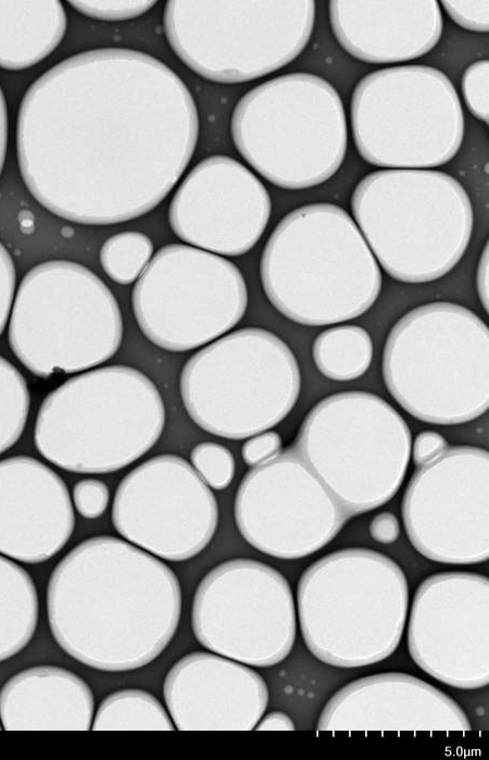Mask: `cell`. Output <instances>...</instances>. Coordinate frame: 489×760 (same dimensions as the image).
<instances>
[{
  "label": "cell",
  "mask_w": 489,
  "mask_h": 760,
  "mask_svg": "<svg viewBox=\"0 0 489 760\" xmlns=\"http://www.w3.org/2000/svg\"><path fill=\"white\" fill-rule=\"evenodd\" d=\"M199 115L180 77L125 48L74 54L26 90L16 152L33 197L79 224L110 225L153 210L197 146Z\"/></svg>",
  "instance_id": "obj_1"
},
{
  "label": "cell",
  "mask_w": 489,
  "mask_h": 760,
  "mask_svg": "<svg viewBox=\"0 0 489 760\" xmlns=\"http://www.w3.org/2000/svg\"><path fill=\"white\" fill-rule=\"evenodd\" d=\"M47 612L58 645L96 670L124 672L156 659L174 637L181 590L155 557L112 536L88 538L57 564Z\"/></svg>",
  "instance_id": "obj_2"
},
{
  "label": "cell",
  "mask_w": 489,
  "mask_h": 760,
  "mask_svg": "<svg viewBox=\"0 0 489 760\" xmlns=\"http://www.w3.org/2000/svg\"><path fill=\"white\" fill-rule=\"evenodd\" d=\"M261 279L289 320L322 326L355 319L381 289L378 263L352 217L333 203L288 213L263 250Z\"/></svg>",
  "instance_id": "obj_3"
},
{
  "label": "cell",
  "mask_w": 489,
  "mask_h": 760,
  "mask_svg": "<svg viewBox=\"0 0 489 760\" xmlns=\"http://www.w3.org/2000/svg\"><path fill=\"white\" fill-rule=\"evenodd\" d=\"M305 646L336 668L380 662L398 648L409 611V586L389 557L344 548L312 563L297 589Z\"/></svg>",
  "instance_id": "obj_4"
},
{
  "label": "cell",
  "mask_w": 489,
  "mask_h": 760,
  "mask_svg": "<svg viewBox=\"0 0 489 760\" xmlns=\"http://www.w3.org/2000/svg\"><path fill=\"white\" fill-rule=\"evenodd\" d=\"M351 208L365 241L397 281L426 283L449 273L473 231V208L463 186L432 170L389 169L356 185Z\"/></svg>",
  "instance_id": "obj_5"
},
{
  "label": "cell",
  "mask_w": 489,
  "mask_h": 760,
  "mask_svg": "<svg viewBox=\"0 0 489 760\" xmlns=\"http://www.w3.org/2000/svg\"><path fill=\"white\" fill-rule=\"evenodd\" d=\"M165 409L155 385L125 365L76 375L42 401L35 445L51 463L76 473L117 471L156 443Z\"/></svg>",
  "instance_id": "obj_6"
},
{
  "label": "cell",
  "mask_w": 489,
  "mask_h": 760,
  "mask_svg": "<svg viewBox=\"0 0 489 760\" xmlns=\"http://www.w3.org/2000/svg\"><path fill=\"white\" fill-rule=\"evenodd\" d=\"M383 375L414 418L439 425L472 421L489 407L488 327L456 303L417 307L391 328Z\"/></svg>",
  "instance_id": "obj_7"
},
{
  "label": "cell",
  "mask_w": 489,
  "mask_h": 760,
  "mask_svg": "<svg viewBox=\"0 0 489 760\" xmlns=\"http://www.w3.org/2000/svg\"><path fill=\"white\" fill-rule=\"evenodd\" d=\"M242 158L265 179L285 189H304L329 179L347 151L343 103L326 79L289 73L249 90L230 123Z\"/></svg>",
  "instance_id": "obj_8"
},
{
  "label": "cell",
  "mask_w": 489,
  "mask_h": 760,
  "mask_svg": "<svg viewBox=\"0 0 489 760\" xmlns=\"http://www.w3.org/2000/svg\"><path fill=\"white\" fill-rule=\"evenodd\" d=\"M123 337L118 304L87 267L52 260L30 269L15 297L9 342L34 375L75 373L109 360Z\"/></svg>",
  "instance_id": "obj_9"
},
{
  "label": "cell",
  "mask_w": 489,
  "mask_h": 760,
  "mask_svg": "<svg viewBox=\"0 0 489 760\" xmlns=\"http://www.w3.org/2000/svg\"><path fill=\"white\" fill-rule=\"evenodd\" d=\"M294 449L348 518L388 502L410 461L411 432L387 401L365 391L321 400L305 416Z\"/></svg>",
  "instance_id": "obj_10"
},
{
  "label": "cell",
  "mask_w": 489,
  "mask_h": 760,
  "mask_svg": "<svg viewBox=\"0 0 489 760\" xmlns=\"http://www.w3.org/2000/svg\"><path fill=\"white\" fill-rule=\"evenodd\" d=\"M315 20L312 0L168 1L165 35L198 75L237 84L271 74L305 48Z\"/></svg>",
  "instance_id": "obj_11"
},
{
  "label": "cell",
  "mask_w": 489,
  "mask_h": 760,
  "mask_svg": "<svg viewBox=\"0 0 489 760\" xmlns=\"http://www.w3.org/2000/svg\"><path fill=\"white\" fill-rule=\"evenodd\" d=\"M300 371L289 347L262 328H243L206 346L185 364L184 406L205 432L242 439L278 424L300 393Z\"/></svg>",
  "instance_id": "obj_12"
},
{
  "label": "cell",
  "mask_w": 489,
  "mask_h": 760,
  "mask_svg": "<svg viewBox=\"0 0 489 760\" xmlns=\"http://www.w3.org/2000/svg\"><path fill=\"white\" fill-rule=\"evenodd\" d=\"M350 119L358 152L381 167L440 166L457 153L464 136L453 84L427 65L386 67L364 76L352 94Z\"/></svg>",
  "instance_id": "obj_13"
},
{
  "label": "cell",
  "mask_w": 489,
  "mask_h": 760,
  "mask_svg": "<svg viewBox=\"0 0 489 760\" xmlns=\"http://www.w3.org/2000/svg\"><path fill=\"white\" fill-rule=\"evenodd\" d=\"M248 302L238 267L186 245L161 248L133 290V308L145 336L170 351L200 347L234 327Z\"/></svg>",
  "instance_id": "obj_14"
},
{
  "label": "cell",
  "mask_w": 489,
  "mask_h": 760,
  "mask_svg": "<svg viewBox=\"0 0 489 760\" xmlns=\"http://www.w3.org/2000/svg\"><path fill=\"white\" fill-rule=\"evenodd\" d=\"M198 641L220 656L267 668L290 653L297 635L292 590L274 568L233 559L212 569L192 601Z\"/></svg>",
  "instance_id": "obj_15"
},
{
  "label": "cell",
  "mask_w": 489,
  "mask_h": 760,
  "mask_svg": "<svg viewBox=\"0 0 489 760\" xmlns=\"http://www.w3.org/2000/svg\"><path fill=\"white\" fill-rule=\"evenodd\" d=\"M488 451L447 448L412 476L402 518L413 547L429 560L473 564L489 558Z\"/></svg>",
  "instance_id": "obj_16"
},
{
  "label": "cell",
  "mask_w": 489,
  "mask_h": 760,
  "mask_svg": "<svg viewBox=\"0 0 489 760\" xmlns=\"http://www.w3.org/2000/svg\"><path fill=\"white\" fill-rule=\"evenodd\" d=\"M348 515L294 448L259 464L241 481L235 520L261 552L300 559L330 543Z\"/></svg>",
  "instance_id": "obj_17"
},
{
  "label": "cell",
  "mask_w": 489,
  "mask_h": 760,
  "mask_svg": "<svg viewBox=\"0 0 489 760\" xmlns=\"http://www.w3.org/2000/svg\"><path fill=\"white\" fill-rule=\"evenodd\" d=\"M218 509L213 493L184 459L154 457L120 483L112 508L115 529L170 561L197 556L211 541Z\"/></svg>",
  "instance_id": "obj_18"
},
{
  "label": "cell",
  "mask_w": 489,
  "mask_h": 760,
  "mask_svg": "<svg viewBox=\"0 0 489 760\" xmlns=\"http://www.w3.org/2000/svg\"><path fill=\"white\" fill-rule=\"evenodd\" d=\"M413 661L459 689L489 684V580L473 572H441L417 587L408 625Z\"/></svg>",
  "instance_id": "obj_19"
},
{
  "label": "cell",
  "mask_w": 489,
  "mask_h": 760,
  "mask_svg": "<svg viewBox=\"0 0 489 760\" xmlns=\"http://www.w3.org/2000/svg\"><path fill=\"white\" fill-rule=\"evenodd\" d=\"M271 215L260 179L237 160L212 155L199 162L176 190L168 210L184 241L226 256L249 251Z\"/></svg>",
  "instance_id": "obj_20"
},
{
  "label": "cell",
  "mask_w": 489,
  "mask_h": 760,
  "mask_svg": "<svg viewBox=\"0 0 489 760\" xmlns=\"http://www.w3.org/2000/svg\"><path fill=\"white\" fill-rule=\"evenodd\" d=\"M318 731H468L463 709L439 688L403 672L367 675L326 702Z\"/></svg>",
  "instance_id": "obj_21"
},
{
  "label": "cell",
  "mask_w": 489,
  "mask_h": 760,
  "mask_svg": "<svg viewBox=\"0 0 489 760\" xmlns=\"http://www.w3.org/2000/svg\"><path fill=\"white\" fill-rule=\"evenodd\" d=\"M164 699L180 731L254 730L268 702V689L254 670L218 655L195 651L168 671Z\"/></svg>",
  "instance_id": "obj_22"
},
{
  "label": "cell",
  "mask_w": 489,
  "mask_h": 760,
  "mask_svg": "<svg viewBox=\"0 0 489 760\" xmlns=\"http://www.w3.org/2000/svg\"><path fill=\"white\" fill-rule=\"evenodd\" d=\"M75 525L66 485L37 459L0 461V553L25 563L57 555Z\"/></svg>",
  "instance_id": "obj_23"
},
{
  "label": "cell",
  "mask_w": 489,
  "mask_h": 760,
  "mask_svg": "<svg viewBox=\"0 0 489 760\" xmlns=\"http://www.w3.org/2000/svg\"><path fill=\"white\" fill-rule=\"evenodd\" d=\"M330 26L340 46L369 63H396L429 52L442 33L436 0H335Z\"/></svg>",
  "instance_id": "obj_24"
},
{
  "label": "cell",
  "mask_w": 489,
  "mask_h": 760,
  "mask_svg": "<svg viewBox=\"0 0 489 760\" xmlns=\"http://www.w3.org/2000/svg\"><path fill=\"white\" fill-rule=\"evenodd\" d=\"M93 697L77 674L38 665L14 674L0 690L2 727L13 730H90Z\"/></svg>",
  "instance_id": "obj_25"
},
{
  "label": "cell",
  "mask_w": 489,
  "mask_h": 760,
  "mask_svg": "<svg viewBox=\"0 0 489 760\" xmlns=\"http://www.w3.org/2000/svg\"><path fill=\"white\" fill-rule=\"evenodd\" d=\"M66 14L55 0H0V67L28 68L61 42Z\"/></svg>",
  "instance_id": "obj_26"
},
{
  "label": "cell",
  "mask_w": 489,
  "mask_h": 760,
  "mask_svg": "<svg viewBox=\"0 0 489 760\" xmlns=\"http://www.w3.org/2000/svg\"><path fill=\"white\" fill-rule=\"evenodd\" d=\"M38 596L29 574L0 556V662L30 641L38 621Z\"/></svg>",
  "instance_id": "obj_27"
},
{
  "label": "cell",
  "mask_w": 489,
  "mask_h": 760,
  "mask_svg": "<svg viewBox=\"0 0 489 760\" xmlns=\"http://www.w3.org/2000/svg\"><path fill=\"white\" fill-rule=\"evenodd\" d=\"M373 342L368 333L356 325H340L321 333L313 345L318 371L335 381L360 377L368 369Z\"/></svg>",
  "instance_id": "obj_28"
},
{
  "label": "cell",
  "mask_w": 489,
  "mask_h": 760,
  "mask_svg": "<svg viewBox=\"0 0 489 760\" xmlns=\"http://www.w3.org/2000/svg\"><path fill=\"white\" fill-rule=\"evenodd\" d=\"M92 730H161L174 724L161 702L142 689H122L110 694L100 703L92 720Z\"/></svg>",
  "instance_id": "obj_29"
},
{
  "label": "cell",
  "mask_w": 489,
  "mask_h": 760,
  "mask_svg": "<svg viewBox=\"0 0 489 760\" xmlns=\"http://www.w3.org/2000/svg\"><path fill=\"white\" fill-rule=\"evenodd\" d=\"M29 411V391L21 372L0 356V453L22 435Z\"/></svg>",
  "instance_id": "obj_30"
},
{
  "label": "cell",
  "mask_w": 489,
  "mask_h": 760,
  "mask_svg": "<svg viewBox=\"0 0 489 760\" xmlns=\"http://www.w3.org/2000/svg\"><path fill=\"white\" fill-rule=\"evenodd\" d=\"M151 240L139 232H123L104 241L100 261L105 273L118 284L134 282L151 258Z\"/></svg>",
  "instance_id": "obj_31"
},
{
  "label": "cell",
  "mask_w": 489,
  "mask_h": 760,
  "mask_svg": "<svg viewBox=\"0 0 489 760\" xmlns=\"http://www.w3.org/2000/svg\"><path fill=\"white\" fill-rule=\"evenodd\" d=\"M191 461L202 479L214 489L225 488L233 479L234 458L228 449L218 444H199L191 451Z\"/></svg>",
  "instance_id": "obj_32"
},
{
  "label": "cell",
  "mask_w": 489,
  "mask_h": 760,
  "mask_svg": "<svg viewBox=\"0 0 489 760\" xmlns=\"http://www.w3.org/2000/svg\"><path fill=\"white\" fill-rule=\"evenodd\" d=\"M488 60L471 64L462 77V92L467 108L478 120L488 123Z\"/></svg>",
  "instance_id": "obj_33"
},
{
  "label": "cell",
  "mask_w": 489,
  "mask_h": 760,
  "mask_svg": "<svg viewBox=\"0 0 489 760\" xmlns=\"http://www.w3.org/2000/svg\"><path fill=\"white\" fill-rule=\"evenodd\" d=\"M154 1H108L87 0L70 1V4L79 13L96 20L124 21L140 16L148 12Z\"/></svg>",
  "instance_id": "obj_34"
},
{
  "label": "cell",
  "mask_w": 489,
  "mask_h": 760,
  "mask_svg": "<svg viewBox=\"0 0 489 760\" xmlns=\"http://www.w3.org/2000/svg\"><path fill=\"white\" fill-rule=\"evenodd\" d=\"M441 4L459 26L473 32L489 30L488 0H444Z\"/></svg>",
  "instance_id": "obj_35"
},
{
  "label": "cell",
  "mask_w": 489,
  "mask_h": 760,
  "mask_svg": "<svg viewBox=\"0 0 489 760\" xmlns=\"http://www.w3.org/2000/svg\"><path fill=\"white\" fill-rule=\"evenodd\" d=\"M73 499L77 511L87 519L100 516L109 502V489L98 479L88 478L78 482L73 490Z\"/></svg>",
  "instance_id": "obj_36"
},
{
  "label": "cell",
  "mask_w": 489,
  "mask_h": 760,
  "mask_svg": "<svg viewBox=\"0 0 489 760\" xmlns=\"http://www.w3.org/2000/svg\"><path fill=\"white\" fill-rule=\"evenodd\" d=\"M15 289V267L5 247L0 242V335L12 307Z\"/></svg>",
  "instance_id": "obj_37"
},
{
  "label": "cell",
  "mask_w": 489,
  "mask_h": 760,
  "mask_svg": "<svg viewBox=\"0 0 489 760\" xmlns=\"http://www.w3.org/2000/svg\"><path fill=\"white\" fill-rule=\"evenodd\" d=\"M281 449V438L276 432H267L249 439L242 448V458L249 465H259L276 457Z\"/></svg>",
  "instance_id": "obj_38"
},
{
  "label": "cell",
  "mask_w": 489,
  "mask_h": 760,
  "mask_svg": "<svg viewBox=\"0 0 489 760\" xmlns=\"http://www.w3.org/2000/svg\"><path fill=\"white\" fill-rule=\"evenodd\" d=\"M447 449L446 439L432 431L422 432L413 446V459L416 465H423L440 456Z\"/></svg>",
  "instance_id": "obj_39"
},
{
  "label": "cell",
  "mask_w": 489,
  "mask_h": 760,
  "mask_svg": "<svg viewBox=\"0 0 489 760\" xmlns=\"http://www.w3.org/2000/svg\"><path fill=\"white\" fill-rule=\"evenodd\" d=\"M371 536L378 543L391 544L400 534L397 516L390 512L377 514L369 524Z\"/></svg>",
  "instance_id": "obj_40"
},
{
  "label": "cell",
  "mask_w": 489,
  "mask_h": 760,
  "mask_svg": "<svg viewBox=\"0 0 489 760\" xmlns=\"http://www.w3.org/2000/svg\"><path fill=\"white\" fill-rule=\"evenodd\" d=\"M254 730L258 731H293L296 730L294 723L284 712L274 711L268 713L261 722L259 721Z\"/></svg>",
  "instance_id": "obj_41"
},
{
  "label": "cell",
  "mask_w": 489,
  "mask_h": 760,
  "mask_svg": "<svg viewBox=\"0 0 489 760\" xmlns=\"http://www.w3.org/2000/svg\"><path fill=\"white\" fill-rule=\"evenodd\" d=\"M488 242L485 246L477 267V292L484 309L488 312Z\"/></svg>",
  "instance_id": "obj_42"
},
{
  "label": "cell",
  "mask_w": 489,
  "mask_h": 760,
  "mask_svg": "<svg viewBox=\"0 0 489 760\" xmlns=\"http://www.w3.org/2000/svg\"><path fill=\"white\" fill-rule=\"evenodd\" d=\"M8 146V109L0 88V175L3 169Z\"/></svg>",
  "instance_id": "obj_43"
},
{
  "label": "cell",
  "mask_w": 489,
  "mask_h": 760,
  "mask_svg": "<svg viewBox=\"0 0 489 760\" xmlns=\"http://www.w3.org/2000/svg\"><path fill=\"white\" fill-rule=\"evenodd\" d=\"M0 730H1V724H0Z\"/></svg>",
  "instance_id": "obj_44"
}]
</instances>
